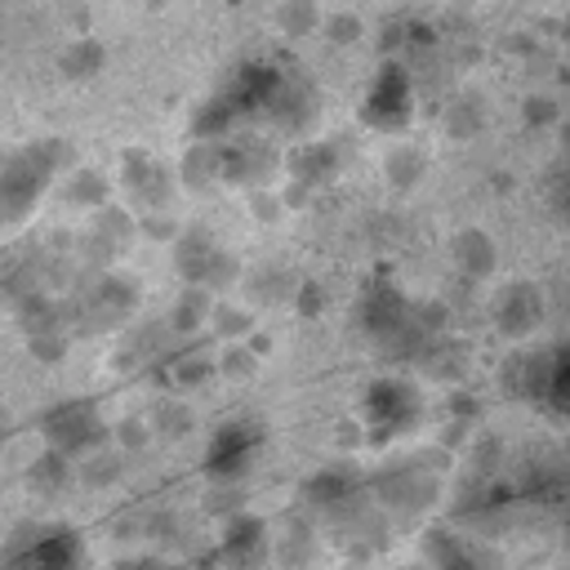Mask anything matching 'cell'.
Returning a JSON list of instances; mask_svg holds the SVG:
<instances>
[{
    "mask_svg": "<svg viewBox=\"0 0 570 570\" xmlns=\"http://www.w3.org/2000/svg\"><path fill=\"white\" fill-rule=\"evenodd\" d=\"M85 557L89 543L67 521H31L0 543V570H85Z\"/></svg>",
    "mask_w": 570,
    "mask_h": 570,
    "instance_id": "cell-1",
    "label": "cell"
},
{
    "mask_svg": "<svg viewBox=\"0 0 570 570\" xmlns=\"http://www.w3.org/2000/svg\"><path fill=\"white\" fill-rule=\"evenodd\" d=\"M40 432L49 441V450L80 459V454H98L107 445V423L98 419V410L89 401H62L40 419Z\"/></svg>",
    "mask_w": 570,
    "mask_h": 570,
    "instance_id": "cell-2",
    "label": "cell"
},
{
    "mask_svg": "<svg viewBox=\"0 0 570 570\" xmlns=\"http://www.w3.org/2000/svg\"><path fill=\"white\" fill-rule=\"evenodd\" d=\"M258 445H263V432L258 423H223L205 450V472L214 476V485H232L240 481L254 459H258Z\"/></svg>",
    "mask_w": 570,
    "mask_h": 570,
    "instance_id": "cell-3",
    "label": "cell"
},
{
    "mask_svg": "<svg viewBox=\"0 0 570 570\" xmlns=\"http://www.w3.org/2000/svg\"><path fill=\"white\" fill-rule=\"evenodd\" d=\"M214 561H223L227 570H258L267 561V525H263V517H254V512L227 517Z\"/></svg>",
    "mask_w": 570,
    "mask_h": 570,
    "instance_id": "cell-4",
    "label": "cell"
},
{
    "mask_svg": "<svg viewBox=\"0 0 570 570\" xmlns=\"http://www.w3.org/2000/svg\"><path fill=\"white\" fill-rule=\"evenodd\" d=\"M365 419H370V428H374L379 436L405 432V428L419 419V396H414V387L401 383V379L374 383L370 396H365Z\"/></svg>",
    "mask_w": 570,
    "mask_h": 570,
    "instance_id": "cell-5",
    "label": "cell"
},
{
    "mask_svg": "<svg viewBox=\"0 0 570 570\" xmlns=\"http://www.w3.org/2000/svg\"><path fill=\"white\" fill-rule=\"evenodd\" d=\"M530 392H539L557 414H570V343L543 352V361L530 374Z\"/></svg>",
    "mask_w": 570,
    "mask_h": 570,
    "instance_id": "cell-6",
    "label": "cell"
},
{
    "mask_svg": "<svg viewBox=\"0 0 570 570\" xmlns=\"http://www.w3.org/2000/svg\"><path fill=\"white\" fill-rule=\"evenodd\" d=\"M374 125H383V129H392V125H401L405 116H410V85H405V76L396 71V67H383V76L374 80V89H370V111H365Z\"/></svg>",
    "mask_w": 570,
    "mask_h": 570,
    "instance_id": "cell-7",
    "label": "cell"
},
{
    "mask_svg": "<svg viewBox=\"0 0 570 570\" xmlns=\"http://www.w3.org/2000/svg\"><path fill=\"white\" fill-rule=\"evenodd\" d=\"M27 481H31V490H36V494L58 499V494H67V490H71V459H67V454H58V450H45V454L27 468Z\"/></svg>",
    "mask_w": 570,
    "mask_h": 570,
    "instance_id": "cell-8",
    "label": "cell"
},
{
    "mask_svg": "<svg viewBox=\"0 0 570 570\" xmlns=\"http://www.w3.org/2000/svg\"><path fill=\"white\" fill-rule=\"evenodd\" d=\"M352 490H356L352 472L325 468V472H316V476L307 481V503H312V508H325V512H338V508L352 499Z\"/></svg>",
    "mask_w": 570,
    "mask_h": 570,
    "instance_id": "cell-9",
    "label": "cell"
},
{
    "mask_svg": "<svg viewBox=\"0 0 570 570\" xmlns=\"http://www.w3.org/2000/svg\"><path fill=\"white\" fill-rule=\"evenodd\" d=\"M40 183H45V165H36V156H22V160H13V169L0 178V191L9 196L13 209H22V205L40 191Z\"/></svg>",
    "mask_w": 570,
    "mask_h": 570,
    "instance_id": "cell-10",
    "label": "cell"
},
{
    "mask_svg": "<svg viewBox=\"0 0 570 570\" xmlns=\"http://www.w3.org/2000/svg\"><path fill=\"white\" fill-rule=\"evenodd\" d=\"M432 566L436 570H485V557L476 548L450 539V534H436L432 539Z\"/></svg>",
    "mask_w": 570,
    "mask_h": 570,
    "instance_id": "cell-11",
    "label": "cell"
},
{
    "mask_svg": "<svg viewBox=\"0 0 570 570\" xmlns=\"http://www.w3.org/2000/svg\"><path fill=\"white\" fill-rule=\"evenodd\" d=\"M116 472H120V463H116V459H107V454L98 450V454H94V463L85 468V481H89V485H111V476H116Z\"/></svg>",
    "mask_w": 570,
    "mask_h": 570,
    "instance_id": "cell-12",
    "label": "cell"
},
{
    "mask_svg": "<svg viewBox=\"0 0 570 570\" xmlns=\"http://www.w3.org/2000/svg\"><path fill=\"white\" fill-rule=\"evenodd\" d=\"M116 570H183V566H178V561H169V557H151V552L142 557V552H138V557H125Z\"/></svg>",
    "mask_w": 570,
    "mask_h": 570,
    "instance_id": "cell-13",
    "label": "cell"
},
{
    "mask_svg": "<svg viewBox=\"0 0 570 570\" xmlns=\"http://www.w3.org/2000/svg\"><path fill=\"white\" fill-rule=\"evenodd\" d=\"M0 441H4V419H0Z\"/></svg>",
    "mask_w": 570,
    "mask_h": 570,
    "instance_id": "cell-14",
    "label": "cell"
}]
</instances>
